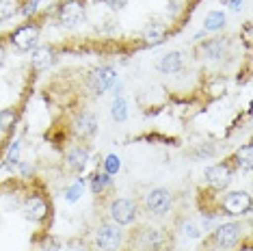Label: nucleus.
I'll list each match as a JSON object with an SVG mask.
<instances>
[{
  "label": "nucleus",
  "instance_id": "1a4fd4ad",
  "mask_svg": "<svg viewBox=\"0 0 253 251\" xmlns=\"http://www.w3.org/2000/svg\"><path fill=\"white\" fill-rule=\"evenodd\" d=\"M240 236H243V225L232 221V223H218L212 230V241L221 249H232L238 245Z\"/></svg>",
  "mask_w": 253,
  "mask_h": 251
},
{
  "label": "nucleus",
  "instance_id": "6ab92c4d",
  "mask_svg": "<svg viewBox=\"0 0 253 251\" xmlns=\"http://www.w3.org/2000/svg\"><path fill=\"white\" fill-rule=\"evenodd\" d=\"M251 161H253V145L251 143H245L236 150V167H243L247 171V175L251 173Z\"/></svg>",
  "mask_w": 253,
  "mask_h": 251
},
{
  "label": "nucleus",
  "instance_id": "9b49d317",
  "mask_svg": "<svg viewBox=\"0 0 253 251\" xmlns=\"http://www.w3.org/2000/svg\"><path fill=\"white\" fill-rule=\"evenodd\" d=\"M72 128L78 139H91V136L97 132V117L91 111H80V113H76V117H74Z\"/></svg>",
  "mask_w": 253,
  "mask_h": 251
},
{
  "label": "nucleus",
  "instance_id": "2eb2a0df",
  "mask_svg": "<svg viewBox=\"0 0 253 251\" xmlns=\"http://www.w3.org/2000/svg\"><path fill=\"white\" fill-rule=\"evenodd\" d=\"M87 163H89V147L87 145H74V147L67 150V154H65V165L72 171L80 173V171H84Z\"/></svg>",
  "mask_w": 253,
  "mask_h": 251
},
{
  "label": "nucleus",
  "instance_id": "4468645a",
  "mask_svg": "<svg viewBox=\"0 0 253 251\" xmlns=\"http://www.w3.org/2000/svg\"><path fill=\"white\" fill-rule=\"evenodd\" d=\"M56 61V52L52 45H37L31 50V65L35 72H45Z\"/></svg>",
  "mask_w": 253,
  "mask_h": 251
},
{
  "label": "nucleus",
  "instance_id": "7c9ffc66",
  "mask_svg": "<svg viewBox=\"0 0 253 251\" xmlns=\"http://www.w3.org/2000/svg\"><path fill=\"white\" fill-rule=\"evenodd\" d=\"M43 249H45V251H61V245H59V241H56V238L48 236V238H45V243H43Z\"/></svg>",
  "mask_w": 253,
  "mask_h": 251
},
{
  "label": "nucleus",
  "instance_id": "f3484780",
  "mask_svg": "<svg viewBox=\"0 0 253 251\" xmlns=\"http://www.w3.org/2000/svg\"><path fill=\"white\" fill-rule=\"evenodd\" d=\"M182 67H184V56H182V52H177V50L165 54L163 59L158 61V72L160 74H177Z\"/></svg>",
  "mask_w": 253,
  "mask_h": 251
},
{
  "label": "nucleus",
  "instance_id": "c85d7f7f",
  "mask_svg": "<svg viewBox=\"0 0 253 251\" xmlns=\"http://www.w3.org/2000/svg\"><path fill=\"white\" fill-rule=\"evenodd\" d=\"M39 2H42V0H24V7H22V15H33L37 11V7H39Z\"/></svg>",
  "mask_w": 253,
  "mask_h": 251
},
{
  "label": "nucleus",
  "instance_id": "bb28decb",
  "mask_svg": "<svg viewBox=\"0 0 253 251\" xmlns=\"http://www.w3.org/2000/svg\"><path fill=\"white\" fill-rule=\"evenodd\" d=\"M119 169H122V158H119L117 154H108L104 158V173L115 175Z\"/></svg>",
  "mask_w": 253,
  "mask_h": 251
},
{
  "label": "nucleus",
  "instance_id": "412c9836",
  "mask_svg": "<svg viewBox=\"0 0 253 251\" xmlns=\"http://www.w3.org/2000/svg\"><path fill=\"white\" fill-rule=\"evenodd\" d=\"M15 124H18V111L15 108H2L0 111V132H13Z\"/></svg>",
  "mask_w": 253,
  "mask_h": 251
},
{
  "label": "nucleus",
  "instance_id": "f257e3e1",
  "mask_svg": "<svg viewBox=\"0 0 253 251\" xmlns=\"http://www.w3.org/2000/svg\"><path fill=\"white\" fill-rule=\"evenodd\" d=\"M124 232L115 223H97L91 234V249L95 251H119L124 247Z\"/></svg>",
  "mask_w": 253,
  "mask_h": 251
},
{
  "label": "nucleus",
  "instance_id": "20e7f679",
  "mask_svg": "<svg viewBox=\"0 0 253 251\" xmlns=\"http://www.w3.org/2000/svg\"><path fill=\"white\" fill-rule=\"evenodd\" d=\"M108 216L119 227L132 225L136 221V216H139V204L128 197H117L108 204Z\"/></svg>",
  "mask_w": 253,
  "mask_h": 251
},
{
  "label": "nucleus",
  "instance_id": "423d86ee",
  "mask_svg": "<svg viewBox=\"0 0 253 251\" xmlns=\"http://www.w3.org/2000/svg\"><path fill=\"white\" fill-rule=\"evenodd\" d=\"M115 83H117V70L113 65H100L87 76V87L93 95L106 93Z\"/></svg>",
  "mask_w": 253,
  "mask_h": 251
},
{
  "label": "nucleus",
  "instance_id": "39448f33",
  "mask_svg": "<svg viewBox=\"0 0 253 251\" xmlns=\"http://www.w3.org/2000/svg\"><path fill=\"white\" fill-rule=\"evenodd\" d=\"M39 35H42V26L35 24V22H26V24L18 26L11 33L9 42L15 50H20V52H31L33 48H37Z\"/></svg>",
  "mask_w": 253,
  "mask_h": 251
},
{
  "label": "nucleus",
  "instance_id": "c9c22d12",
  "mask_svg": "<svg viewBox=\"0 0 253 251\" xmlns=\"http://www.w3.org/2000/svg\"><path fill=\"white\" fill-rule=\"evenodd\" d=\"M4 61H7V48H4V45L0 43V67L4 65Z\"/></svg>",
  "mask_w": 253,
  "mask_h": 251
},
{
  "label": "nucleus",
  "instance_id": "dca6fc26",
  "mask_svg": "<svg viewBox=\"0 0 253 251\" xmlns=\"http://www.w3.org/2000/svg\"><path fill=\"white\" fill-rule=\"evenodd\" d=\"M169 35V26L163 24V22H149L143 31V42L145 45H160Z\"/></svg>",
  "mask_w": 253,
  "mask_h": 251
},
{
  "label": "nucleus",
  "instance_id": "4be33fe9",
  "mask_svg": "<svg viewBox=\"0 0 253 251\" xmlns=\"http://www.w3.org/2000/svg\"><path fill=\"white\" fill-rule=\"evenodd\" d=\"M111 182L113 180L108 173H95L93 178H91V193H93V195H102V193L111 186Z\"/></svg>",
  "mask_w": 253,
  "mask_h": 251
},
{
  "label": "nucleus",
  "instance_id": "aec40b11",
  "mask_svg": "<svg viewBox=\"0 0 253 251\" xmlns=\"http://www.w3.org/2000/svg\"><path fill=\"white\" fill-rule=\"evenodd\" d=\"M20 154H22V141H20V139H15L13 143L7 147V154H4V167H7L9 171H13V169L22 163Z\"/></svg>",
  "mask_w": 253,
  "mask_h": 251
},
{
  "label": "nucleus",
  "instance_id": "72a5a7b5",
  "mask_svg": "<svg viewBox=\"0 0 253 251\" xmlns=\"http://www.w3.org/2000/svg\"><path fill=\"white\" fill-rule=\"evenodd\" d=\"M227 4L234 11H240V9H243V4H245V0H227Z\"/></svg>",
  "mask_w": 253,
  "mask_h": 251
},
{
  "label": "nucleus",
  "instance_id": "7ed1b4c3",
  "mask_svg": "<svg viewBox=\"0 0 253 251\" xmlns=\"http://www.w3.org/2000/svg\"><path fill=\"white\" fill-rule=\"evenodd\" d=\"M169 236L158 227H139L132 234V249L136 251H165Z\"/></svg>",
  "mask_w": 253,
  "mask_h": 251
},
{
  "label": "nucleus",
  "instance_id": "9d476101",
  "mask_svg": "<svg viewBox=\"0 0 253 251\" xmlns=\"http://www.w3.org/2000/svg\"><path fill=\"white\" fill-rule=\"evenodd\" d=\"M56 18L63 26H76L84 18V2L83 0H63L56 7Z\"/></svg>",
  "mask_w": 253,
  "mask_h": 251
},
{
  "label": "nucleus",
  "instance_id": "f03ea898",
  "mask_svg": "<svg viewBox=\"0 0 253 251\" xmlns=\"http://www.w3.org/2000/svg\"><path fill=\"white\" fill-rule=\"evenodd\" d=\"M173 208V193L165 186H156L149 188V191L143 195V210H145L147 216H154V219H163L171 212Z\"/></svg>",
  "mask_w": 253,
  "mask_h": 251
},
{
  "label": "nucleus",
  "instance_id": "cd10ccee",
  "mask_svg": "<svg viewBox=\"0 0 253 251\" xmlns=\"http://www.w3.org/2000/svg\"><path fill=\"white\" fill-rule=\"evenodd\" d=\"M182 230L186 236H191V238H199L201 236V232H199V227L193 223V221H184V225H182Z\"/></svg>",
  "mask_w": 253,
  "mask_h": 251
},
{
  "label": "nucleus",
  "instance_id": "f704fd0d",
  "mask_svg": "<svg viewBox=\"0 0 253 251\" xmlns=\"http://www.w3.org/2000/svg\"><path fill=\"white\" fill-rule=\"evenodd\" d=\"M20 171H22V175H24V178H28V175H31V171H33V167L28 163H20Z\"/></svg>",
  "mask_w": 253,
  "mask_h": 251
},
{
  "label": "nucleus",
  "instance_id": "ddd939ff",
  "mask_svg": "<svg viewBox=\"0 0 253 251\" xmlns=\"http://www.w3.org/2000/svg\"><path fill=\"white\" fill-rule=\"evenodd\" d=\"M201 56L210 61H221L223 56H227L229 52V39L227 37H214V39H208V42L201 43L199 48Z\"/></svg>",
  "mask_w": 253,
  "mask_h": 251
},
{
  "label": "nucleus",
  "instance_id": "c756f323",
  "mask_svg": "<svg viewBox=\"0 0 253 251\" xmlns=\"http://www.w3.org/2000/svg\"><path fill=\"white\" fill-rule=\"evenodd\" d=\"M102 2H104L108 9H113V11H122L126 4H128V0H102Z\"/></svg>",
  "mask_w": 253,
  "mask_h": 251
},
{
  "label": "nucleus",
  "instance_id": "393cba45",
  "mask_svg": "<svg viewBox=\"0 0 253 251\" xmlns=\"http://www.w3.org/2000/svg\"><path fill=\"white\" fill-rule=\"evenodd\" d=\"M18 11V0H0V20H11Z\"/></svg>",
  "mask_w": 253,
  "mask_h": 251
},
{
  "label": "nucleus",
  "instance_id": "0eeeda50",
  "mask_svg": "<svg viewBox=\"0 0 253 251\" xmlns=\"http://www.w3.org/2000/svg\"><path fill=\"white\" fill-rule=\"evenodd\" d=\"M223 214L229 216H245L251 212V195L247 191H232L221 199Z\"/></svg>",
  "mask_w": 253,
  "mask_h": 251
},
{
  "label": "nucleus",
  "instance_id": "a878e982",
  "mask_svg": "<svg viewBox=\"0 0 253 251\" xmlns=\"http://www.w3.org/2000/svg\"><path fill=\"white\" fill-rule=\"evenodd\" d=\"M83 191H84V178H78L76 184H72V186L65 191V199H67V202H72V204L78 202L80 195H83Z\"/></svg>",
  "mask_w": 253,
  "mask_h": 251
},
{
  "label": "nucleus",
  "instance_id": "a211bd4d",
  "mask_svg": "<svg viewBox=\"0 0 253 251\" xmlns=\"http://www.w3.org/2000/svg\"><path fill=\"white\" fill-rule=\"evenodd\" d=\"M225 24H227V15L218 9L208 11L204 18V31L206 33H216V31H221V28H225Z\"/></svg>",
  "mask_w": 253,
  "mask_h": 251
},
{
  "label": "nucleus",
  "instance_id": "6e6552de",
  "mask_svg": "<svg viewBox=\"0 0 253 251\" xmlns=\"http://www.w3.org/2000/svg\"><path fill=\"white\" fill-rule=\"evenodd\" d=\"M204 178L208 182L210 188H214V191H225L234 178V165L227 163V161L216 163V165H212V167L206 169Z\"/></svg>",
  "mask_w": 253,
  "mask_h": 251
},
{
  "label": "nucleus",
  "instance_id": "5701e85b",
  "mask_svg": "<svg viewBox=\"0 0 253 251\" xmlns=\"http://www.w3.org/2000/svg\"><path fill=\"white\" fill-rule=\"evenodd\" d=\"M111 117L115 122H126V117H128V104H126V100L119 95V98L113 100L111 104Z\"/></svg>",
  "mask_w": 253,
  "mask_h": 251
},
{
  "label": "nucleus",
  "instance_id": "b1692460",
  "mask_svg": "<svg viewBox=\"0 0 253 251\" xmlns=\"http://www.w3.org/2000/svg\"><path fill=\"white\" fill-rule=\"evenodd\" d=\"M227 93V83L225 78H214L210 84H208V98L210 100H218Z\"/></svg>",
  "mask_w": 253,
  "mask_h": 251
},
{
  "label": "nucleus",
  "instance_id": "f8f14e48",
  "mask_svg": "<svg viewBox=\"0 0 253 251\" xmlns=\"http://www.w3.org/2000/svg\"><path fill=\"white\" fill-rule=\"evenodd\" d=\"M50 206L45 202V197L42 195H28L24 202V216L31 223H42V221L48 216Z\"/></svg>",
  "mask_w": 253,
  "mask_h": 251
},
{
  "label": "nucleus",
  "instance_id": "473e14b6",
  "mask_svg": "<svg viewBox=\"0 0 253 251\" xmlns=\"http://www.w3.org/2000/svg\"><path fill=\"white\" fill-rule=\"evenodd\" d=\"M243 39H245L247 45L251 43V24H249V22H247V24L243 26Z\"/></svg>",
  "mask_w": 253,
  "mask_h": 251
},
{
  "label": "nucleus",
  "instance_id": "2f4dec72",
  "mask_svg": "<svg viewBox=\"0 0 253 251\" xmlns=\"http://www.w3.org/2000/svg\"><path fill=\"white\" fill-rule=\"evenodd\" d=\"M87 249L89 247H84L83 241H72V243L65 245V251H87Z\"/></svg>",
  "mask_w": 253,
  "mask_h": 251
}]
</instances>
